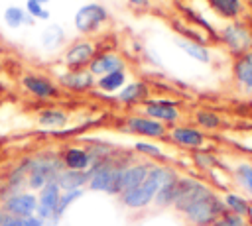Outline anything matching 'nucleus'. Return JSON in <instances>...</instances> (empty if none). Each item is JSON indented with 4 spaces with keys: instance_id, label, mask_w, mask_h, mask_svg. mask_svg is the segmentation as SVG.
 Segmentation results:
<instances>
[{
    "instance_id": "nucleus-1",
    "label": "nucleus",
    "mask_w": 252,
    "mask_h": 226,
    "mask_svg": "<svg viewBox=\"0 0 252 226\" xmlns=\"http://www.w3.org/2000/svg\"><path fill=\"white\" fill-rule=\"evenodd\" d=\"M177 179V175L167 169V167H152L146 181L142 185H138L136 189L128 191V193H122V202L130 208H140V206H146L158 193V189L167 183V181H173Z\"/></svg>"
},
{
    "instance_id": "nucleus-25",
    "label": "nucleus",
    "mask_w": 252,
    "mask_h": 226,
    "mask_svg": "<svg viewBox=\"0 0 252 226\" xmlns=\"http://www.w3.org/2000/svg\"><path fill=\"white\" fill-rule=\"evenodd\" d=\"M146 92H148V88H146L144 83H132V85H128L126 88L120 90L118 98H120L122 102H134V100L146 96Z\"/></svg>"
},
{
    "instance_id": "nucleus-3",
    "label": "nucleus",
    "mask_w": 252,
    "mask_h": 226,
    "mask_svg": "<svg viewBox=\"0 0 252 226\" xmlns=\"http://www.w3.org/2000/svg\"><path fill=\"white\" fill-rule=\"evenodd\" d=\"M220 37L226 47L234 53L252 51V29L242 22H230L220 29Z\"/></svg>"
},
{
    "instance_id": "nucleus-24",
    "label": "nucleus",
    "mask_w": 252,
    "mask_h": 226,
    "mask_svg": "<svg viewBox=\"0 0 252 226\" xmlns=\"http://www.w3.org/2000/svg\"><path fill=\"white\" fill-rule=\"evenodd\" d=\"M224 206L232 212V214H236V216H244V214H250V204L242 198V197H238V195H232V193H228L226 197H224Z\"/></svg>"
},
{
    "instance_id": "nucleus-29",
    "label": "nucleus",
    "mask_w": 252,
    "mask_h": 226,
    "mask_svg": "<svg viewBox=\"0 0 252 226\" xmlns=\"http://www.w3.org/2000/svg\"><path fill=\"white\" fill-rule=\"evenodd\" d=\"M41 39H43V45L45 47H57L61 43V39H63V33L59 29V26H51V28H47L41 33Z\"/></svg>"
},
{
    "instance_id": "nucleus-23",
    "label": "nucleus",
    "mask_w": 252,
    "mask_h": 226,
    "mask_svg": "<svg viewBox=\"0 0 252 226\" xmlns=\"http://www.w3.org/2000/svg\"><path fill=\"white\" fill-rule=\"evenodd\" d=\"M124 81H126V73L124 71H112V73L102 75L98 79V86L102 90H116V88H120L124 85Z\"/></svg>"
},
{
    "instance_id": "nucleus-6",
    "label": "nucleus",
    "mask_w": 252,
    "mask_h": 226,
    "mask_svg": "<svg viewBox=\"0 0 252 226\" xmlns=\"http://www.w3.org/2000/svg\"><path fill=\"white\" fill-rule=\"evenodd\" d=\"M4 208L12 214V216H20V218H26V216H32L33 210H37V198L33 195H28V193H22V195H14L6 200Z\"/></svg>"
},
{
    "instance_id": "nucleus-30",
    "label": "nucleus",
    "mask_w": 252,
    "mask_h": 226,
    "mask_svg": "<svg viewBox=\"0 0 252 226\" xmlns=\"http://www.w3.org/2000/svg\"><path fill=\"white\" fill-rule=\"evenodd\" d=\"M83 195V191L81 189H75V191H67L63 197H59V202H57V208H55V212H53V216L55 218H59L61 214H63V210L69 206V202H73L75 198H79Z\"/></svg>"
},
{
    "instance_id": "nucleus-11",
    "label": "nucleus",
    "mask_w": 252,
    "mask_h": 226,
    "mask_svg": "<svg viewBox=\"0 0 252 226\" xmlns=\"http://www.w3.org/2000/svg\"><path fill=\"white\" fill-rule=\"evenodd\" d=\"M22 83H24L26 90H30L37 98H51V96L57 94V88L49 79H43V77H37V75H26L22 79Z\"/></svg>"
},
{
    "instance_id": "nucleus-26",
    "label": "nucleus",
    "mask_w": 252,
    "mask_h": 226,
    "mask_svg": "<svg viewBox=\"0 0 252 226\" xmlns=\"http://www.w3.org/2000/svg\"><path fill=\"white\" fill-rule=\"evenodd\" d=\"M65 122H67V114L61 112V110H55V108L43 110L39 114V124L41 126H63Z\"/></svg>"
},
{
    "instance_id": "nucleus-16",
    "label": "nucleus",
    "mask_w": 252,
    "mask_h": 226,
    "mask_svg": "<svg viewBox=\"0 0 252 226\" xmlns=\"http://www.w3.org/2000/svg\"><path fill=\"white\" fill-rule=\"evenodd\" d=\"M175 45H177L179 49H183L189 57L197 59L199 63H209V61H211V51H209L203 43H197V41L187 39V37H177V39H175Z\"/></svg>"
},
{
    "instance_id": "nucleus-38",
    "label": "nucleus",
    "mask_w": 252,
    "mask_h": 226,
    "mask_svg": "<svg viewBox=\"0 0 252 226\" xmlns=\"http://www.w3.org/2000/svg\"><path fill=\"white\" fill-rule=\"evenodd\" d=\"M130 4H134V6H148L150 4V0H128Z\"/></svg>"
},
{
    "instance_id": "nucleus-14",
    "label": "nucleus",
    "mask_w": 252,
    "mask_h": 226,
    "mask_svg": "<svg viewBox=\"0 0 252 226\" xmlns=\"http://www.w3.org/2000/svg\"><path fill=\"white\" fill-rule=\"evenodd\" d=\"M146 114L154 120H163V122H173L179 118V110L175 108L173 102H167V100H154L146 106Z\"/></svg>"
},
{
    "instance_id": "nucleus-13",
    "label": "nucleus",
    "mask_w": 252,
    "mask_h": 226,
    "mask_svg": "<svg viewBox=\"0 0 252 226\" xmlns=\"http://www.w3.org/2000/svg\"><path fill=\"white\" fill-rule=\"evenodd\" d=\"M150 173V167L148 165H132V167H126L122 169V179H120V189L122 193H128L132 189H136L138 185H142L146 181ZM120 193V195H122Z\"/></svg>"
},
{
    "instance_id": "nucleus-19",
    "label": "nucleus",
    "mask_w": 252,
    "mask_h": 226,
    "mask_svg": "<svg viewBox=\"0 0 252 226\" xmlns=\"http://www.w3.org/2000/svg\"><path fill=\"white\" fill-rule=\"evenodd\" d=\"M61 83L73 90H87L89 86H93V75L91 71H73L61 75Z\"/></svg>"
},
{
    "instance_id": "nucleus-8",
    "label": "nucleus",
    "mask_w": 252,
    "mask_h": 226,
    "mask_svg": "<svg viewBox=\"0 0 252 226\" xmlns=\"http://www.w3.org/2000/svg\"><path fill=\"white\" fill-rule=\"evenodd\" d=\"M93 55H94V47L89 43V41H79L75 45H71L65 53V61L69 67H83V65H89L93 61Z\"/></svg>"
},
{
    "instance_id": "nucleus-34",
    "label": "nucleus",
    "mask_w": 252,
    "mask_h": 226,
    "mask_svg": "<svg viewBox=\"0 0 252 226\" xmlns=\"http://www.w3.org/2000/svg\"><path fill=\"white\" fill-rule=\"evenodd\" d=\"M136 149L146 153V155H152V157H159L161 155V149L158 145H152V143H144V141H138L136 143Z\"/></svg>"
},
{
    "instance_id": "nucleus-17",
    "label": "nucleus",
    "mask_w": 252,
    "mask_h": 226,
    "mask_svg": "<svg viewBox=\"0 0 252 226\" xmlns=\"http://www.w3.org/2000/svg\"><path fill=\"white\" fill-rule=\"evenodd\" d=\"M87 181H91V173H85V171H61L59 177H57V185L59 189H63L65 193L67 191H75L79 189L81 185H85Z\"/></svg>"
},
{
    "instance_id": "nucleus-27",
    "label": "nucleus",
    "mask_w": 252,
    "mask_h": 226,
    "mask_svg": "<svg viewBox=\"0 0 252 226\" xmlns=\"http://www.w3.org/2000/svg\"><path fill=\"white\" fill-rule=\"evenodd\" d=\"M197 124L205 130H217L220 126V118H219V114H215L211 110H199L197 112Z\"/></svg>"
},
{
    "instance_id": "nucleus-4",
    "label": "nucleus",
    "mask_w": 252,
    "mask_h": 226,
    "mask_svg": "<svg viewBox=\"0 0 252 226\" xmlns=\"http://www.w3.org/2000/svg\"><path fill=\"white\" fill-rule=\"evenodd\" d=\"M207 193H211V189L195 179H179L177 181V193H175V200L173 206L181 212H185L193 202H197L201 197H205Z\"/></svg>"
},
{
    "instance_id": "nucleus-39",
    "label": "nucleus",
    "mask_w": 252,
    "mask_h": 226,
    "mask_svg": "<svg viewBox=\"0 0 252 226\" xmlns=\"http://www.w3.org/2000/svg\"><path fill=\"white\" fill-rule=\"evenodd\" d=\"M4 218H6V214H4V212H0V226L4 224Z\"/></svg>"
},
{
    "instance_id": "nucleus-42",
    "label": "nucleus",
    "mask_w": 252,
    "mask_h": 226,
    "mask_svg": "<svg viewBox=\"0 0 252 226\" xmlns=\"http://www.w3.org/2000/svg\"><path fill=\"white\" fill-rule=\"evenodd\" d=\"M244 226H248V224H244Z\"/></svg>"
},
{
    "instance_id": "nucleus-12",
    "label": "nucleus",
    "mask_w": 252,
    "mask_h": 226,
    "mask_svg": "<svg viewBox=\"0 0 252 226\" xmlns=\"http://www.w3.org/2000/svg\"><path fill=\"white\" fill-rule=\"evenodd\" d=\"M126 126L132 132H138V134H144V136H152V138H159V136L165 134V126L161 122L154 120V118H142V116L128 118Z\"/></svg>"
},
{
    "instance_id": "nucleus-5",
    "label": "nucleus",
    "mask_w": 252,
    "mask_h": 226,
    "mask_svg": "<svg viewBox=\"0 0 252 226\" xmlns=\"http://www.w3.org/2000/svg\"><path fill=\"white\" fill-rule=\"evenodd\" d=\"M106 16H108V12H106V8L104 6H100V4H85V6H81L79 10H77V14H75V28H77V31H81V33H89V31H94L104 20H106Z\"/></svg>"
},
{
    "instance_id": "nucleus-10",
    "label": "nucleus",
    "mask_w": 252,
    "mask_h": 226,
    "mask_svg": "<svg viewBox=\"0 0 252 226\" xmlns=\"http://www.w3.org/2000/svg\"><path fill=\"white\" fill-rule=\"evenodd\" d=\"M124 63L118 55L114 53H102V55H96L93 57V61L89 63V71L91 75H108L112 71H122Z\"/></svg>"
},
{
    "instance_id": "nucleus-15",
    "label": "nucleus",
    "mask_w": 252,
    "mask_h": 226,
    "mask_svg": "<svg viewBox=\"0 0 252 226\" xmlns=\"http://www.w3.org/2000/svg\"><path fill=\"white\" fill-rule=\"evenodd\" d=\"M171 138H173L175 143L185 145V147H199V145H203V141H205L203 132H199V130H195V128H189V126L173 128V130H171Z\"/></svg>"
},
{
    "instance_id": "nucleus-33",
    "label": "nucleus",
    "mask_w": 252,
    "mask_h": 226,
    "mask_svg": "<svg viewBox=\"0 0 252 226\" xmlns=\"http://www.w3.org/2000/svg\"><path fill=\"white\" fill-rule=\"evenodd\" d=\"M236 175L240 177V181L244 185H252V165H246V163L238 165L236 167Z\"/></svg>"
},
{
    "instance_id": "nucleus-28",
    "label": "nucleus",
    "mask_w": 252,
    "mask_h": 226,
    "mask_svg": "<svg viewBox=\"0 0 252 226\" xmlns=\"http://www.w3.org/2000/svg\"><path fill=\"white\" fill-rule=\"evenodd\" d=\"M26 20V12L18 6H8L6 12H4V22L10 26V28H20Z\"/></svg>"
},
{
    "instance_id": "nucleus-22",
    "label": "nucleus",
    "mask_w": 252,
    "mask_h": 226,
    "mask_svg": "<svg viewBox=\"0 0 252 226\" xmlns=\"http://www.w3.org/2000/svg\"><path fill=\"white\" fill-rule=\"evenodd\" d=\"M177 181H179V177L173 179V181L163 183V185L158 189V193H156V202H158L159 206L173 204V200H175V193H177Z\"/></svg>"
},
{
    "instance_id": "nucleus-36",
    "label": "nucleus",
    "mask_w": 252,
    "mask_h": 226,
    "mask_svg": "<svg viewBox=\"0 0 252 226\" xmlns=\"http://www.w3.org/2000/svg\"><path fill=\"white\" fill-rule=\"evenodd\" d=\"M41 224H43V220L39 216H26L22 220V226H41Z\"/></svg>"
},
{
    "instance_id": "nucleus-35",
    "label": "nucleus",
    "mask_w": 252,
    "mask_h": 226,
    "mask_svg": "<svg viewBox=\"0 0 252 226\" xmlns=\"http://www.w3.org/2000/svg\"><path fill=\"white\" fill-rule=\"evenodd\" d=\"M195 161H197L201 167H211V165H215V157L209 155V153H197V155H195Z\"/></svg>"
},
{
    "instance_id": "nucleus-31",
    "label": "nucleus",
    "mask_w": 252,
    "mask_h": 226,
    "mask_svg": "<svg viewBox=\"0 0 252 226\" xmlns=\"http://www.w3.org/2000/svg\"><path fill=\"white\" fill-rule=\"evenodd\" d=\"M26 10H28V14L32 18H39V20H47L49 18V12H45L43 6L39 2H35V0H28L26 2Z\"/></svg>"
},
{
    "instance_id": "nucleus-7",
    "label": "nucleus",
    "mask_w": 252,
    "mask_h": 226,
    "mask_svg": "<svg viewBox=\"0 0 252 226\" xmlns=\"http://www.w3.org/2000/svg\"><path fill=\"white\" fill-rule=\"evenodd\" d=\"M59 185L53 181V183H47L43 189H41V197H39V202H37V212H39V218H49L55 208H57V202H59Z\"/></svg>"
},
{
    "instance_id": "nucleus-40",
    "label": "nucleus",
    "mask_w": 252,
    "mask_h": 226,
    "mask_svg": "<svg viewBox=\"0 0 252 226\" xmlns=\"http://www.w3.org/2000/svg\"><path fill=\"white\" fill-rule=\"evenodd\" d=\"M35 2H39V4H45V2H49V0H35Z\"/></svg>"
},
{
    "instance_id": "nucleus-32",
    "label": "nucleus",
    "mask_w": 252,
    "mask_h": 226,
    "mask_svg": "<svg viewBox=\"0 0 252 226\" xmlns=\"http://www.w3.org/2000/svg\"><path fill=\"white\" fill-rule=\"evenodd\" d=\"M246 222L242 220V216H236V214H222L217 222H213L211 226H244Z\"/></svg>"
},
{
    "instance_id": "nucleus-37",
    "label": "nucleus",
    "mask_w": 252,
    "mask_h": 226,
    "mask_svg": "<svg viewBox=\"0 0 252 226\" xmlns=\"http://www.w3.org/2000/svg\"><path fill=\"white\" fill-rule=\"evenodd\" d=\"M22 220H24V218H20V216H12V214H10V216L4 218V224H2V226H22Z\"/></svg>"
},
{
    "instance_id": "nucleus-2",
    "label": "nucleus",
    "mask_w": 252,
    "mask_h": 226,
    "mask_svg": "<svg viewBox=\"0 0 252 226\" xmlns=\"http://www.w3.org/2000/svg\"><path fill=\"white\" fill-rule=\"evenodd\" d=\"M226 206L224 200H220L213 191L207 193L205 197H201L197 202H193L183 214L187 216V220L195 226H211L213 222H217L222 214H224Z\"/></svg>"
},
{
    "instance_id": "nucleus-9",
    "label": "nucleus",
    "mask_w": 252,
    "mask_h": 226,
    "mask_svg": "<svg viewBox=\"0 0 252 226\" xmlns=\"http://www.w3.org/2000/svg\"><path fill=\"white\" fill-rule=\"evenodd\" d=\"M234 79L238 85L246 90L252 92V51L240 53L234 61Z\"/></svg>"
},
{
    "instance_id": "nucleus-20",
    "label": "nucleus",
    "mask_w": 252,
    "mask_h": 226,
    "mask_svg": "<svg viewBox=\"0 0 252 226\" xmlns=\"http://www.w3.org/2000/svg\"><path fill=\"white\" fill-rule=\"evenodd\" d=\"M211 6L219 16L228 20H236L244 10L242 0H211Z\"/></svg>"
},
{
    "instance_id": "nucleus-21",
    "label": "nucleus",
    "mask_w": 252,
    "mask_h": 226,
    "mask_svg": "<svg viewBox=\"0 0 252 226\" xmlns=\"http://www.w3.org/2000/svg\"><path fill=\"white\" fill-rule=\"evenodd\" d=\"M91 155L85 151V149H79V147H71L63 153V163L71 169V171H83L89 163H91Z\"/></svg>"
},
{
    "instance_id": "nucleus-41",
    "label": "nucleus",
    "mask_w": 252,
    "mask_h": 226,
    "mask_svg": "<svg viewBox=\"0 0 252 226\" xmlns=\"http://www.w3.org/2000/svg\"><path fill=\"white\" fill-rule=\"evenodd\" d=\"M246 189L250 191V195H252V185H246Z\"/></svg>"
},
{
    "instance_id": "nucleus-18",
    "label": "nucleus",
    "mask_w": 252,
    "mask_h": 226,
    "mask_svg": "<svg viewBox=\"0 0 252 226\" xmlns=\"http://www.w3.org/2000/svg\"><path fill=\"white\" fill-rule=\"evenodd\" d=\"M112 177H114V167L110 165H98L91 171V189L93 191H106L110 189V183H112Z\"/></svg>"
}]
</instances>
